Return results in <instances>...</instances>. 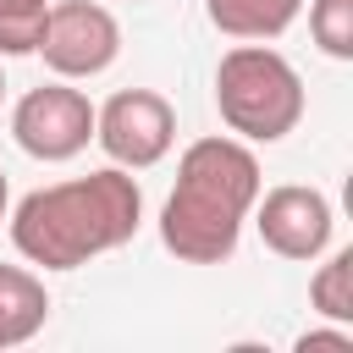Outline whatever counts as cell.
<instances>
[{"mask_svg": "<svg viewBox=\"0 0 353 353\" xmlns=\"http://www.w3.org/2000/svg\"><path fill=\"white\" fill-rule=\"evenodd\" d=\"M254 226H259V243L281 259H320L331 248V199L320 188H303V182H281L270 188L265 199H254Z\"/></svg>", "mask_w": 353, "mask_h": 353, "instance_id": "cell-7", "label": "cell"}, {"mask_svg": "<svg viewBox=\"0 0 353 353\" xmlns=\"http://www.w3.org/2000/svg\"><path fill=\"white\" fill-rule=\"evenodd\" d=\"M6 210H11V188H6V171H0V221H6Z\"/></svg>", "mask_w": 353, "mask_h": 353, "instance_id": "cell-14", "label": "cell"}, {"mask_svg": "<svg viewBox=\"0 0 353 353\" xmlns=\"http://www.w3.org/2000/svg\"><path fill=\"white\" fill-rule=\"evenodd\" d=\"M132 6H138V0H132Z\"/></svg>", "mask_w": 353, "mask_h": 353, "instance_id": "cell-16", "label": "cell"}, {"mask_svg": "<svg viewBox=\"0 0 353 353\" xmlns=\"http://www.w3.org/2000/svg\"><path fill=\"white\" fill-rule=\"evenodd\" d=\"M11 138H17L22 154H33L44 165H61V160H72L94 143V105H88L83 88H72V77L39 83L17 99Z\"/></svg>", "mask_w": 353, "mask_h": 353, "instance_id": "cell-4", "label": "cell"}, {"mask_svg": "<svg viewBox=\"0 0 353 353\" xmlns=\"http://www.w3.org/2000/svg\"><path fill=\"white\" fill-rule=\"evenodd\" d=\"M259 199V160L243 138H199L176 160V188L160 204V243L182 265H226Z\"/></svg>", "mask_w": 353, "mask_h": 353, "instance_id": "cell-2", "label": "cell"}, {"mask_svg": "<svg viewBox=\"0 0 353 353\" xmlns=\"http://www.w3.org/2000/svg\"><path fill=\"white\" fill-rule=\"evenodd\" d=\"M309 309L320 320H336V325H353V248H336L314 281H309Z\"/></svg>", "mask_w": 353, "mask_h": 353, "instance_id": "cell-10", "label": "cell"}, {"mask_svg": "<svg viewBox=\"0 0 353 353\" xmlns=\"http://www.w3.org/2000/svg\"><path fill=\"white\" fill-rule=\"evenodd\" d=\"M50 292L28 265H0V347H22L44 331Z\"/></svg>", "mask_w": 353, "mask_h": 353, "instance_id": "cell-8", "label": "cell"}, {"mask_svg": "<svg viewBox=\"0 0 353 353\" xmlns=\"http://www.w3.org/2000/svg\"><path fill=\"white\" fill-rule=\"evenodd\" d=\"M215 110L243 143H281L303 121V77L270 44H237L215 66Z\"/></svg>", "mask_w": 353, "mask_h": 353, "instance_id": "cell-3", "label": "cell"}, {"mask_svg": "<svg viewBox=\"0 0 353 353\" xmlns=\"http://www.w3.org/2000/svg\"><path fill=\"white\" fill-rule=\"evenodd\" d=\"M204 11L215 22V33L243 39V44H270L298 22L303 0H204Z\"/></svg>", "mask_w": 353, "mask_h": 353, "instance_id": "cell-9", "label": "cell"}, {"mask_svg": "<svg viewBox=\"0 0 353 353\" xmlns=\"http://www.w3.org/2000/svg\"><path fill=\"white\" fill-rule=\"evenodd\" d=\"M6 221H11V243L28 265L77 270V265L138 237L143 188L132 182V171L105 165V171H88V176H72V182L33 188Z\"/></svg>", "mask_w": 353, "mask_h": 353, "instance_id": "cell-1", "label": "cell"}, {"mask_svg": "<svg viewBox=\"0 0 353 353\" xmlns=\"http://www.w3.org/2000/svg\"><path fill=\"white\" fill-rule=\"evenodd\" d=\"M50 0H0V55H39Z\"/></svg>", "mask_w": 353, "mask_h": 353, "instance_id": "cell-11", "label": "cell"}, {"mask_svg": "<svg viewBox=\"0 0 353 353\" xmlns=\"http://www.w3.org/2000/svg\"><path fill=\"white\" fill-rule=\"evenodd\" d=\"M292 347H298V353H309V347H336V353H353V331H347V325H331V331H303Z\"/></svg>", "mask_w": 353, "mask_h": 353, "instance_id": "cell-13", "label": "cell"}, {"mask_svg": "<svg viewBox=\"0 0 353 353\" xmlns=\"http://www.w3.org/2000/svg\"><path fill=\"white\" fill-rule=\"evenodd\" d=\"M309 33L331 61H353V0H314Z\"/></svg>", "mask_w": 353, "mask_h": 353, "instance_id": "cell-12", "label": "cell"}, {"mask_svg": "<svg viewBox=\"0 0 353 353\" xmlns=\"http://www.w3.org/2000/svg\"><path fill=\"white\" fill-rule=\"evenodd\" d=\"M39 55L55 77H99L121 55V22L94 0H61L50 6Z\"/></svg>", "mask_w": 353, "mask_h": 353, "instance_id": "cell-6", "label": "cell"}, {"mask_svg": "<svg viewBox=\"0 0 353 353\" xmlns=\"http://www.w3.org/2000/svg\"><path fill=\"white\" fill-rule=\"evenodd\" d=\"M94 143L110 154L121 171H149L171 154L176 143V110L154 88H116L94 110Z\"/></svg>", "mask_w": 353, "mask_h": 353, "instance_id": "cell-5", "label": "cell"}, {"mask_svg": "<svg viewBox=\"0 0 353 353\" xmlns=\"http://www.w3.org/2000/svg\"><path fill=\"white\" fill-rule=\"evenodd\" d=\"M0 99H6V77H0Z\"/></svg>", "mask_w": 353, "mask_h": 353, "instance_id": "cell-15", "label": "cell"}]
</instances>
